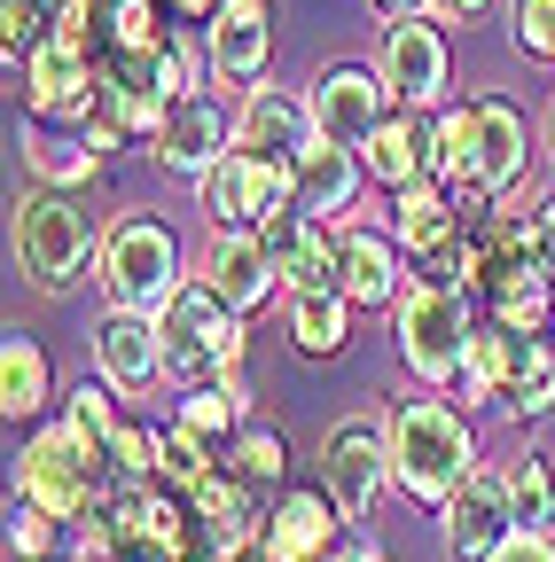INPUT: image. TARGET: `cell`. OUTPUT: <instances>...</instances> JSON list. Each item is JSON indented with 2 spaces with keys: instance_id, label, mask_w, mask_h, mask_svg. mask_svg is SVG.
Returning <instances> with one entry per match:
<instances>
[{
  "instance_id": "cell-1",
  "label": "cell",
  "mask_w": 555,
  "mask_h": 562,
  "mask_svg": "<svg viewBox=\"0 0 555 562\" xmlns=\"http://www.w3.org/2000/svg\"><path fill=\"white\" fill-rule=\"evenodd\" d=\"M477 469V430L454 398H407L391 414V484L414 508H446Z\"/></svg>"
},
{
  "instance_id": "cell-2",
  "label": "cell",
  "mask_w": 555,
  "mask_h": 562,
  "mask_svg": "<svg viewBox=\"0 0 555 562\" xmlns=\"http://www.w3.org/2000/svg\"><path fill=\"white\" fill-rule=\"evenodd\" d=\"M95 281H102L110 313H142V321H157V313L188 290V273H180V235L157 220V211H125V220L102 235Z\"/></svg>"
},
{
  "instance_id": "cell-3",
  "label": "cell",
  "mask_w": 555,
  "mask_h": 562,
  "mask_svg": "<svg viewBox=\"0 0 555 562\" xmlns=\"http://www.w3.org/2000/svg\"><path fill=\"white\" fill-rule=\"evenodd\" d=\"M157 336H165V383L173 391H212L243 368V313H227L203 281L157 313Z\"/></svg>"
},
{
  "instance_id": "cell-4",
  "label": "cell",
  "mask_w": 555,
  "mask_h": 562,
  "mask_svg": "<svg viewBox=\"0 0 555 562\" xmlns=\"http://www.w3.org/2000/svg\"><path fill=\"white\" fill-rule=\"evenodd\" d=\"M16 258H24V281L47 297H63L71 281L102 258V235L79 211V195H55V188H32L16 203Z\"/></svg>"
},
{
  "instance_id": "cell-5",
  "label": "cell",
  "mask_w": 555,
  "mask_h": 562,
  "mask_svg": "<svg viewBox=\"0 0 555 562\" xmlns=\"http://www.w3.org/2000/svg\"><path fill=\"white\" fill-rule=\"evenodd\" d=\"M16 501L55 516V524H95V516H110L118 492L87 469V453L63 438V422H55V430H40L24 446V461H16Z\"/></svg>"
},
{
  "instance_id": "cell-6",
  "label": "cell",
  "mask_w": 555,
  "mask_h": 562,
  "mask_svg": "<svg viewBox=\"0 0 555 562\" xmlns=\"http://www.w3.org/2000/svg\"><path fill=\"white\" fill-rule=\"evenodd\" d=\"M469 297L462 290H431V281H414V290L399 297V360L414 383H431V391H454L462 375V351H469Z\"/></svg>"
},
{
  "instance_id": "cell-7",
  "label": "cell",
  "mask_w": 555,
  "mask_h": 562,
  "mask_svg": "<svg viewBox=\"0 0 555 562\" xmlns=\"http://www.w3.org/2000/svg\"><path fill=\"white\" fill-rule=\"evenodd\" d=\"M125 562H203V516L180 484H125L110 501Z\"/></svg>"
},
{
  "instance_id": "cell-8",
  "label": "cell",
  "mask_w": 555,
  "mask_h": 562,
  "mask_svg": "<svg viewBox=\"0 0 555 562\" xmlns=\"http://www.w3.org/2000/svg\"><path fill=\"white\" fill-rule=\"evenodd\" d=\"M321 484H329V501L344 508V524H360L384 508V492H391V430L384 422H336L329 446H321Z\"/></svg>"
},
{
  "instance_id": "cell-9",
  "label": "cell",
  "mask_w": 555,
  "mask_h": 562,
  "mask_svg": "<svg viewBox=\"0 0 555 562\" xmlns=\"http://www.w3.org/2000/svg\"><path fill=\"white\" fill-rule=\"evenodd\" d=\"M306 102H313V133L336 140V149H368V133L399 110L391 87L376 79V63H321Z\"/></svg>"
},
{
  "instance_id": "cell-10",
  "label": "cell",
  "mask_w": 555,
  "mask_h": 562,
  "mask_svg": "<svg viewBox=\"0 0 555 562\" xmlns=\"http://www.w3.org/2000/svg\"><path fill=\"white\" fill-rule=\"evenodd\" d=\"M376 79L391 87L399 110H446V79H454L446 32H439L431 16L384 24V40H376Z\"/></svg>"
},
{
  "instance_id": "cell-11",
  "label": "cell",
  "mask_w": 555,
  "mask_h": 562,
  "mask_svg": "<svg viewBox=\"0 0 555 562\" xmlns=\"http://www.w3.org/2000/svg\"><path fill=\"white\" fill-rule=\"evenodd\" d=\"M196 195H203V211H212L220 227H243V235H258L266 220H282V211H298L290 172L266 165V157H243V149H227L212 172H203Z\"/></svg>"
},
{
  "instance_id": "cell-12",
  "label": "cell",
  "mask_w": 555,
  "mask_h": 562,
  "mask_svg": "<svg viewBox=\"0 0 555 562\" xmlns=\"http://www.w3.org/2000/svg\"><path fill=\"white\" fill-rule=\"evenodd\" d=\"M95 102H102V63H95L87 47H63V40H47V47L24 63V110H32L40 125L79 133Z\"/></svg>"
},
{
  "instance_id": "cell-13",
  "label": "cell",
  "mask_w": 555,
  "mask_h": 562,
  "mask_svg": "<svg viewBox=\"0 0 555 562\" xmlns=\"http://www.w3.org/2000/svg\"><path fill=\"white\" fill-rule=\"evenodd\" d=\"M439 539H446L454 562H501V554H509L517 516H509V484H501V469H477V476L454 492V501L439 508Z\"/></svg>"
},
{
  "instance_id": "cell-14",
  "label": "cell",
  "mask_w": 555,
  "mask_h": 562,
  "mask_svg": "<svg viewBox=\"0 0 555 562\" xmlns=\"http://www.w3.org/2000/svg\"><path fill=\"white\" fill-rule=\"evenodd\" d=\"M313 102L306 94H290V87H258V94H243V110H235V149L243 157H266V165H282V172H298V157L313 149Z\"/></svg>"
},
{
  "instance_id": "cell-15",
  "label": "cell",
  "mask_w": 555,
  "mask_h": 562,
  "mask_svg": "<svg viewBox=\"0 0 555 562\" xmlns=\"http://www.w3.org/2000/svg\"><path fill=\"white\" fill-rule=\"evenodd\" d=\"M203 55H212V79L258 94L266 63H274V0H227V9L203 24Z\"/></svg>"
},
{
  "instance_id": "cell-16",
  "label": "cell",
  "mask_w": 555,
  "mask_h": 562,
  "mask_svg": "<svg viewBox=\"0 0 555 562\" xmlns=\"http://www.w3.org/2000/svg\"><path fill=\"white\" fill-rule=\"evenodd\" d=\"M336 531L344 508L329 501V484H290L282 501L266 508V562H336Z\"/></svg>"
},
{
  "instance_id": "cell-17",
  "label": "cell",
  "mask_w": 555,
  "mask_h": 562,
  "mask_svg": "<svg viewBox=\"0 0 555 562\" xmlns=\"http://www.w3.org/2000/svg\"><path fill=\"white\" fill-rule=\"evenodd\" d=\"M336 290L353 297V313H399V297L414 290L407 281V250L384 235V227H336Z\"/></svg>"
},
{
  "instance_id": "cell-18",
  "label": "cell",
  "mask_w": 555,
  "mask_h": 562,
  "mask_svg": "<svg viewBox=\"0 0 555 562\" xmlns=\"http://www.w3.org/2000/svg\"><path fill=\"white\" fill-rule=\"evenodd\" d=\"M203 290H212L227 313H258L274 290H282V273H274V258H266V243L258 235H243V227H212V243H203Z\"/></svg>"
},
{
  "instance_id": "cell-19",
  "label": "cell",
  "mask_w": 555,
  "mask_h": 562,
  "mask_svg": "<svg viewBox=\"0 0 555 562\" xmlns=\"http://www.w3.org/2000/svg\"><path fill=\"white\" fill-rule=\"evenodd\" d=\"M258 243H266V258H274L290 297H329L336 290V227L306 220V211H282V220L258 227Z\"/></svg>"
},
{
  "instance_id": "cell-20",
  "label": "cell",
  "mask_w": 555,
  "mask_h": 562,
  "mask_svg": "<svg viewBox=\"0 0 555 562\" xmlns=\"http://www.w3.org/2000/svg\"><path fill=\"white\" fill-rule=\"evenodd\" d=\"M227 149H235V117H227L212 94L173 102V117H165V133H157V165H165V172L203 180V172H212Z\"/></svg>"
},
{
  "instance_id": "cell-21",
  "label": "cell",
  "mask_w": 555,
  "mask_h": 562,
  "mask_svg": "<svg viewBox=\"0 0 555 562\" xmlns=\"http://www.w3.org/2000/svg\"><path fill=\"white\" fill-rule=\"evenodd\" d=\"M95 368H102V383H110L118 398H142V391L165 375V336H157V321H142V313H102V328H95Z\"/></svg>"
},
{
  "instance_id": "cell-22",
  "label": "cell",
  "mask_w": 555,
  "mask_h": 562,
  "mask_svg": "<svg viewBox=\"0 0 555 562\" xmlns=\"http://www.w3.org/2000/svg\"><path fill=\"white\" fill-rule=\"evenodd\" d=\"M360 188H368V165H360V149H336V140H313V149L298 157V172H290V195H298V211H306V220H321V227H336L344 211L360 203Z\"/></svg>"
},
{
  "instance_id": "cell-23",
  "label": "cell",
  "mask_w": 555,
  "mask_h": 562,
  "mask_svg": "<svg viewBox=\"0 0 555 562\" xmlns=\"http://www.w3.org/2000/svg\"><path fill=\"white\" fill-rule=\"evenodd\" d=\"M532 165V125L509 94H477V188L485 195H509Z\"/></svg>"
},
{
  "instance_id": "cell-24",
  "label": "cell",
  "mask_w": 555,
  "mask_h": 562,
  "mask_svg": "<svg viewBox=\"0 0 555 562\" xmlns=\"http://www.w3.org/2000/svg\"><path fill=\"white\" fill-rule=\"evenodd\" d=\"M368 180L407 195V188H423L431 180V117H414V110H391L376 133H368V149H360Z\"/></svg>"
},
{
  "instance_id": "cell-25",
  "label": "cell",
  "mask_w": 555,
  "mask_h": 562,
  "mask_svg": "<svg viewBox=\"0 0 555 562\" xmlns=\"http://www.w3.org/2000/svg\"><path fill=\"white\" fill-rule=\"evenodd\" d=\"M454 235H469V220H462V203H454V188L423 180V188H407V195H391V243H399L407 258H431V250H446Z\"/></svg>"
},
{
  "instance_id": "cell-26",
  "label": "cell",
  "mask_w": 555,
  "mask_h": 562,
  "mask_svg": "<svg viewBox=\"0 0 555 562\" xmlns=\"http://www.w3.org/2000/svg\"><path fill=\"white\" fill-rule=\"evenodd\" d=\"M509 368H517V336H509L493 313H477L469 351H462V375H454V406H462V414H469V406H501Z\"/></svg>"
},
{
  "instance_id": "cell-27",
  "label": "cell",
  "mask_w": 555,
  "mask_h": 562,
  "mask_svg": "<svg viewBox=\"0 0 555 562\" xmlns=\"http://www.w3.org/2000/svg\"><path fill=\"white\" fill-rule=\"evenodd\" d=\"M47 398H55V360H47L40 336L16 328L9 344H0V414L32 422V414H47Z\"/></svg>"
},
{
  "instance_id": "cell-28",
  "label": "cell",
  "mask_w": 555,
  "mask_h": 562,
  "mask_svg": "<svg viewBox=\"0 0 555 562\" xmlns=\"http://www.w3.org/2000/svg\"><path fill=\"white\" fill-rule=\"evenodd\" d=\"M431 180L454 195H485L477 188V102L431 110Z\"/></svg>"
},
{
  "instance_id": "cell-29",
  "label": "cell",
  "mask_w": 555,
  "mask_h": 562,
  "mask_svg": "<svg viewBox=\"0 0 555 562\" xmlns=\"http://www.w3.org/2000/svg\"><path fill=\"white\" fill-rule=\"evenodd\" d=\"M173 422L188 438H203L212 453H227L243 430H251V391L227 375V383H212V391H180V406H173Z\"/></svg>"
},
{
  "instance_id": "cell-30",
  "label": "cell",
  "mask_w": 555,
  "mask_h": 562,
  "mask_svg": "<svg viewBox=\"0 0 555 562\" xmlns=\"http://www.w3.org/2000/svg\"><path fill=\"white\" fill-rule=\"evenodd\" d=\"M24 165H32V180H40V188L79 195V188L102 172V149H95L87 133H55V125H40V133L24 140Z\"/></svg>"
},
{
  "instance_id": "cell-31",
  "label": "cell",
  "mask_w": 555,
  "mask_h": 562,
  "mask_svg": "<svg viewBox=\"0 0 555 562\" xmlns=\"http://www.w3.org/2000/svg\"><path fill=\"white\" fill-rule=\"evenodd\" d=\"M485 313H493L509 336H555V273L532 266V273H509L493 297H485Z\"/></svg>"
},
{
  "instance_id": "cell-32",
  "label": "cell",
  "mask_w": 555,
  "mask_h": 562,
  "mask_svg": "<svg viewBox=\"0 0 555 562\" xmlns=\"http://www.w3.org/2000/svg\"><path fill=\"white\" fill-rule=\"evenodd\" d=\"M501 406L517 422H547L555 414V336H517V368H509Z\"/></svg>"
},
{
  "instance_id": "cell-33",
  "label": "cell",
  "mask_w": 555,
  "mask_h": 562,
  "mask_svg": "<svg viewBox=\"0 0 555 562\" xmlns=\"http://www.w3.org/2000/svg\"><path fill=\"white\" fill-rule=\"evenodd\" d=\"M290 344L306 360H336L353 344V297L329 290V297H290Z\"/></svg>"
},
{
  "instance_id": "cell-34",
  "label": "cell",
  "mask_w": 555,
  "mask_h": 562,
  "mask_svg": "<svg viewBox=\"0 0 555 562\" xmlns=\"http://www.w3.org/2000/svg\"><path fill=\"white\" fill-rule=\"evenodd\" d=\"M227 476L251 484L258 501H266V492H290V446H282V430H274V422H251V430L227 446Z\"/></svg>"
},
{
  "instance_id": "cell-35",
  "label": "cell",
  "mask_w": 555,
  "mask_h": 562,
  "mask_svg": "<svg viewBox=\"0 0 555 562\" xmlns=\"http://www.w3.org/2000/svg\"><path fill=\"white\" fill-rule=\"evenodd\" d=\"M501 484H509L517 531H555V476H547V453H517V461L501 469Z\"/></svg>"
},
{
  "instance_id": "cell-36",
  "label": "cell",
  "mask_w": 555,
  "mask_h": 562,
  "mask_svg": "<svg viewBox=\"0 0 555 562\" xmlns=\"http://www.w3.org/2000/svg\"><path fill=\"white\" fill-rule=\"evenodd\" d=\"M47 40H55L47 0H0V55H9V63H32Z\"/></svg>"
},
{
  "instance_id": "cell-37",
  "label": "cell",
  "mask_w": 555,
  "mask_h": 562,
  "mask_svg": "<svg viewBox=\"0 0 555 562\" xmlns=\"http://www.w3.org/2000/svg\"><path fill=\"white\" fill-rule=\"evenodd\" d=\"M9 562H63V524L40 508H9Z\"/></svg>"
},
{
  "instance_id": "cell-38",
  "label": "cell",
  "mask_w": 555,
  "mask_h": 562,
  "mask_svg": "<svg viewBox=\"0 0 555 562\" xmlns=\"http://www.w3.org/2000/svg\"><path fill=\"white\" fill-rule=\"evenodd\" d=\"M509 32H517V47L532 63L555 70V0H509Z\"/></svg>"
},
{
  "instance_id": "cell-39",
  "label": "cell",
  "mask_w": 555,
  "mask_h": 562,
  "mask_svg": "<svg viewBox=\"0 0 555 562\" xmlns=\"http://www.w3.org/2000/svg\"><path fill=\"white\" fill-rule=\"evenodd\" d=\"M63 562H125V547H118V531H110V516H95V524H79V539H71V554Z\"/></svg>"
},
{
  "instance_id": "cell-40",
  "label": "cell",
  "mask_w": 555,
  "mask_h": 562,
  "mask_svg": "<svg viewBox=\"0 0 555 562\" xmlns=\"http://www.w3.org/2000/svg\"><path fill=\"white\" fill-rule=\"evenodd\" d=\"M532 243H540V266L555 273V195H540V203H532Z\"/></svg>"
},
{
  "instance_id": "cell-41",
  "label": "cell",
  "mask_w": 555,
  "mask_h": 562,
  "mask_svg": "<svg viewBox=\"0 0 555 562\" xmlns=\"http://www.w3.org/2000/svg\"><path fill=\"white\" fill-rule=\"evenodd\" d=\"M501 562H555V531H517Z\"/></svg>"
},
{
  "instance_id": "cell-42",
  "label": "cell",
  "mask_w": 555,
  "mask_h": 562,
  "mask_svg": "<svg viewBox=\"0 0 555 562\" xmlns=\"http://www.w3.org/2000/svg\"><path fill=\"white\" fill-rule=\"evenodd\" d=\"M493 0H431V24H477Z\"/></svg>"
},
{
  "instance_id": "cell-43",
  "label": "cell",
  "mask_w": 555,
  "mask_h": 562,
  "mask_svg": "<svg viewBox=\"0 0 555 562\" xmlns=\"http://www.w3.org/2000/svg\"><path fill=\"white\" fill-rule=\"evenodd\" d=\"M165 9H173L180 24H212V16L227 9V0H165Z\"/></svg>"
},
{
  "instance_id": "cell-44",
  "label": "cell",
  "mask_w": 555,
  "mask_h": 562,
  "mask_svg": "<svg viewBox=\"0 0 555 562\" xmlns=\"http://www.w3.org/2000/svg\"><path fill=\"white\" fill-rule=\"evenodd\" d=\"M384 24H407V16H431V0H368Z\"/></svg>"
},
{
  "instance_id": "cell-45",
  "label": "cell",
  "mask_w": 555,
  "mask_h": 562,
  "mask_svg": "<svg viewBox=\"0 0 555 562\" xmlns=\"http://www.w3.org/2000/svg\"><path fill=\"white\" fill-rule=\"evenodd\" d=\"M336 562H391V554H384V539H344Z\"/></svg>"
},
{
  "instance_id": "cell-46",
  "label": "cell",
  "mask_w": 555,
  "mask_h": 562,
  "mask_svg": "<svg viewBox=\"0 0 555 562\" xmlns=\"http://www.w3.org/2000/svg\"><path fill=\"white\" fill-rule=\"evenodd\" d=\"M547 149H555V110H547Z\"/></svg>"
}]
</instances>
